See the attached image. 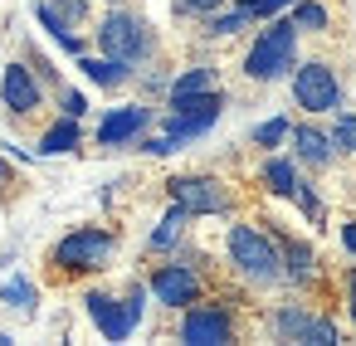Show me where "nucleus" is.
Returning a JSON list of instances; mask_svg holds the SVG:
<instances>
[{
	"mask_svg": "<svg viewBox=\"0 0 356 346\" xmlns=\"http://www.w3.org/2000/svg\"><path fill=\"white\" fill-rule=\"evenodd\" d=\"M283 6H293V0H239V15L264 20V15H273V10H283Z\"/></svg>",
	"mask_w": 356,
	"mask_h": 346,
	"instance_id": "nucleus-26",
	"label": "nucleus"
},
{
	"mask_svg": "<svg viewBox=\"0 0 356 346\" xmlns=\"http://www.w3.org/2000/svg\"><path fill=\"white\" fill-rule=\"evenodd\" d=\"M215 88V69H186L176 83H171V98H186V93H205Z\"/></svg>",
	"mask_w": 356,
	"mask_h": 346,
	"instance_id": "nucleus-21",
	"label": "nucleus"
},
{
	"mask_svg": "<svg viewBox=\"0 0 356 346\" xmlns=\"http://www.w3.org/2000/svg\"><path fill=\"white\" fill-rule=\"evenodd\" d=\"M244 25H249V15H239V10H234V15H210V25H205V30H210V35H239Z\"/></svg>",
	"mask_w": 356,
	"mask_h": 346,
	"instance_id": "nucleus-27",
	"label": "nucleus"
},
{
	"mask_svg": "<svg viewBox=\"0 0 356 346\" xmlns=\"http://www.w3.org/2000/svg\"><path fill=\"white\" fill-rule=\"evenodd\" d=\"M79 69H83V74L98 83V88H118V83H127V74H132L127 64H118V59H108V54H103V59H88V54H79Z\"/></svg>",
	"mask_w": 356,
	"mask_h": 346,
	"instance_id": "nucleus-17",
	"label": "nucleus"
},
{
	"mask_svg": "<svg viewBox=\"0 0 356 346\" xmlns=\"http://www.w3.org/2000/svg\"><path fill=\"white\" fill-rule=\"evenodd\" d=\"M171 205H181L186 215H220V210H229V195L215 176H176Z\"/></svg>",
	"mask_w": 356,
	"mask_h": 346,
	"instance_id": "nucleus-7",
	"label": "nucleus"
},
{
	"mask_svg": "<svg viewBox=\"0 0 356 346\" xmlns=\"http://www.w3.org/2000/svg\"><path fill=\"white\" fill-rule=\"evenodd\" d=\"M152 293H156V302H166V307H191V302L200 297V273H195L191 263H161V268L152 273Z\"/></svg>",
	"mask_w": 356,
	"mask_h": 346,
	"instance_id": "nucleus-10",
	"label": "nucleus"
},
{
	"mask_svg": "<svg viewBox=\"0 0 356 346\" xmlns=\"http://www.w3.org/2000/svg\"><path fill=\"white\" fill-rule=\"evenodd\" d=\"M288 137H293V151H298L302 166H312V171L332 166V137L327 132H317V127H288Z\"/></svg>",
	"mask_w": 356,
	"mask_h": 346,
	"instance_id": "nucleus-14",
	"label": "nucleus"
},
{
	"mask_svg": "<svg viewBox=\"0 0 356 346\" xmlns=\"http://www.w3.org/2000/svg\"><path fill=\"white\" fill-rule=\"evenodd\" d=\"M74 147H79V117H64L40 137V156H59V151H74Z\"/></svg>",
	"mask_w": 356,
	"mask_h": 346,
	"instance_id": "nucleus-18",
	"label": "nucleus"
},
{
	"mask_svg": "<svg viewBox=\"0 0 356 346\" xmlns=\"http://www.w3.org/2000/svg\"><path fill=\"white\" fill-rule=\"evenodd\" d=\"M288 20H293L298 30H327V10L317 6V0H298Z\"/></svg>",
	"mask_w": 356,
	"mask_h": 346,
	"instance_id": "nucleus-22",
	"label": "nucleus"
},
{
	"mask_svg": "<svg viewBox=\"0 0 356 346\" xmlns=\"http://www.w3.org/2000/svg\"><path fill=\"white\" fill-rule=\"evenodd\" d=\"M341 244H346V254H356V220L341 224Z\"/></svg>",
	"mask_w": 356,
	"mask_h": 346,
	"instance_id": "nucleus-32",
	"label": "nucleus"
},
{
	"mask_svg": "<svg viewBox=\"0 0 356 346\" xmlns=\"http://www.w3.org/2000/svg\"><path fill=\"white\" fill-rule=\"evenodd\" d=\"M293 98L302 113H332V108H341V83L327 64L312 59V64L293 69Z\"/></svg>",
	"mask_w": 356,
	"mask_h": 346,
	"instance_id": "nucleus-6",
	"label": "nucleus"
},
{
	"mask_svg": "<svg viewBox=\"0 0 356 346\" xmlns=\"http://www.w3.org/2000/svg\"><path fill=\"white\" fill-rule=\"evenodd\" d=\"M147 122H152V113L137 108V103H132V108H113V113L103 117V127H98V142H103V147H122V142H132Z\"/></svg>",
	"mask_w": 356,
	"mask_h": 346,
	"instance_id": "nucleus-13",
	"label": "nucleus"
},
{
	"mask_svg": "<svg viewBox=\"0 0 356 346\" xmlns=\"http://www.w3.org/2000/svg\"><path fill=\"white\" fill-rule=\"evenodd\" d=\"M83 302H88V317L98 322V331H103L108 341H127V336H132L137 317L127 312V302H118V297H108V293H88Z\"/></svg>",
	"mask_w": 356,
	"mask_h": 346,
	"instance_id": "nucleus-11",
	"label": "nucleus"
},
{
	"mask_svg": "<svg viewBox=\"0 0 356 346\" xmlns=\"http://www.w3.org/2000/svg\"><path fill=\"white\" fill-rule=\"evenodd\" d=\"M332 147H341V151H351V156H356V113H337Z\"/></svg>",
	"mask_w": 356,
	"mask_h": 346,
	"instance_id": "nucleus-24",
	"label": "nucleus"
},
{
	"mask_svg": "<svg viewBox=\"0 0 356 346\" xmlns=\"http://www.w3.org/2000/svg\"><path fill=\"white\" fill-rule=\"evenodd\" d=\"M186 220H191V215H186L181 205H171V210H166V220L152 229V249H171V244L181 239V229H186Z\"/></svg>",
	"mask_w": 356,
	"mask_h": 346,
	"instance_id": "nucleus-19",
	"label": "nucleus"
},
{
	"mask_svg": "<svg viewBox=\"0 0 356 346\" xmlns=\"http://www.w3.org/2000/svg\"><path fill=\"white\" fill-rule=\"evenodd\" d=\"M346 312H351V327H356V273H351V297H346Z\"/></svg>",
	"mask_w": 356,
	"mask_h": 346,
	"instance_id": "nucleus-33",
	"label": "nucleus"
},
{
	"mask_svg": "<svg viewBox=\"0 0 356 346\" xmlns=\"http://www.w3.org/2000/svg\"><path fill=\"white\" fill-rule=\"evenodd\" d=\"M113 258V234L108 229H74L54 244V263L69 268V273H88V268H103Z\"/></svg>",
	"mask_w": 356,
	"mask_h": 346,
	"instance_id": "nucleus-5",
	"label": "nucleus"
},
{
	"mask_svg": "<svg viewBox=\"0 0 356 346\" xmlns=\"http://www.w3.org/2000/svg\"><path fill=\"white\" fill-rule=\"evenodd\" d=\"M293 59H298V25L293 20H273L254 40V49L244 54V74L254 83H268V79H283L293 69Z\"/></svg>",
	"mask_w": 356,
	"mask_h": 346,
	"instance_id": "nucleus-1",
	"label": "nucleus"
},
{
	"mask_svg": "<svg viewBox=\"0 0 356 346\" xmlns=\"http://www.w3.org/2000/svg\"><path fill=\"white\" fill-rule=\"evenodd\" d=\"M40 25H44V30H49V35H54V40H59V44L69 49V54H83V40H79V35H74V30H69V25L59 20V15H54L49 6H40Z\"/></svg>",
	"mask_w": 356,
	"mask_h": 346,
	"instance_id": "nucleus-20",
	"label": "nucleus"
},
{
	"mask_svg": "<svg viewBox=\"0 0 356 346\" xmlns=\"http://www.w3.org/2000/svg\"><path fill=\"white\" fill-rule=\"evenodd\" d=\"M220 108H225V98H220V88H205V93H186V98H171V117H166V137L181 147V142H191V137H200L205 127H215V117H220Z\"/></svg>",
	"mask_w": 356,
	"mask_h": 346,
	"instance_id": "nucleus-4",
	"label": "nucleus"
},
{
	"mask_svg": "<svg viewBox=\"0 0 356 346\" xmlns=\"http://www.w3.org/2000/svg\"><path fill=\"white\" fill-rule=\"evenodd\" d=\"M229 258H234V268H239L249 283H259V288H268V283L283 278L278 244H273L268 234H259L254 224H234V229H229Z\"/></svg>",
	"mask_w": 356,
	"mask_h": 346,
	"instance_id": "nucleus-2",
	"label": "nucleus"
},
{
	"mask_svg": "<svg viewBox=\"0 0 356 346\" xmlns=\"http://www.w3.org/2000/svg\"><path fill=\"white\" fill-rule=\"evenodd\" d=\"M83 113H88L83 93H64V117H83Z\"/></svg>",
	"mask_w": 356,
	"mask_h": 346,
	"instance_id": "nucleus-29",
	"label": "nucleus"
},
{
	"mask_svg": "<svg viewBox=\"0 0 356 346\" xmlns=\"http://www.w3.org/2000/svg\"><path fill=\"white\" fill-rule=\"evenodd\" d=\"M278 258H283V278H293V283H312L317 263H312V249H307L302 239L278 234Z\"/></svg>",
	"mask_w": 356,
	"mask_h": 346,
	"instance_id": "nucleus-15",
	"label": "nucleus"
},
{
	"mask_svg": "<svg viewBox=\"0 0 356 346\" xmlns=\"http://www.w3.org/2000/svg\"><path fill=\"white\" fill-rule=\"evenodd\" d=\"M142 147H147L152 156H166V151H176V142H171L166 132H161V137H152V142H142Z\"/></svg>",
	"mask_w": 356,
	"mask_h": 346,
	"instance_id": "nucleus-31",
	"label": "nucleus"
},
{
	"mask_svg": "<svg viewBox=\"0 0 356 346\" xmlns=\"http://www.w3.org/2000/svg\"><path fill=\"white\" fill-rule=\"evenodd\" d=\"M181 6H186V10H195V15H215L225 0H181Z\"/></svg>",
	"mask_w": 356,
	"mask_h": 346,
	"instance_id": "nucleus-30",
	"label": "nucleus"
},
{
	"mask_svg": "<svg viewBox=\"0 0 356 346\" xmlns=\"http://www.w3.org/2000/svg\"><path fill=\"white\" fill-rule=\"evenodd\" d=\"M0 98H6V108L10 113H35L40 108V83H35V74L25 69V64H6V74H0Z\"/></svg>",
	"mask_w": 356,
	"mask_h": 346,
	"instance_id": "nucleus-12",
	"label": "nucleus"
},
{
	"mask_svg": "<svg viewBox=\"0 0 356 346\" xmlns=\"http://www.w3.org/2000/svg\"><path fill=\"white\" fill-rule=\"evenodd\" d=\"M273 336L278 341H307V346H332L337 341V327L327 317H312L302 307H283L273 312Z\"/></svg>",
	"mask_w": 356,
	"mask_h": 346,
	"instance_id": "nucleus-9",
	"label": "nucleus"
},
{
	"mask_svg": "<svg viewBox=\"0 0 356 346\" xmlns=\"http://www.w3.org/2000/svg\"><path fill=\"white\" fill-rule=\"evenodd\" d=\"M181 341H191V346H225V341H234V322H229V312L225 307H186V317H181Z\"/></svg>",
	"mask_w": 356,
	"mask_h": 346,
	"instance_id": "nucleus-8",
	"label": "nucleus"
},
{
	"mask_svg": "<svg viewBox=\"0 0 356 346\" xmlns=\"http://www.w3.org/2000/svg\"><path fill=\"white\" fill-rule=\"evenodd\" d=\"M49 10H54L64 25H79V20L88 15V0H59V6H49Z\"/></svg>",
	"mask_w": 356,
	"mask_h": 346,
	"instance_id": "nucleus-28",
	"label": "nucleus"
},
{
	"mask_svg": "<svg viewBox=\"0 0 356 346\" xmlns=\"http://www.w3.org/2000/svg\"><path fill=\"white\" fill-rule=\"evenodd\" d=\"M288 127H293L288 117H268V122L254 127V142H259V147H278V142H288Z\"/></svg>",
	"mask_w": 356,
	"mask_h": 346,
	"instance_id": "nucleus-23",
	"label": "nucleus"
},
{
	"mask_svg": "<svg viewBox=\"0 0 356 346\" xmlns=\"http://www.w3.org/2000/svg\"><path fill=\"white\" fill-rule=\"evenodd\" d=\"M98 49H103L108 59H118V64H137V59L152 54V30H147L137 15H127V10H113V15L98 25Z\"/></svg>",
	"mask_w": 356,
	"mask_h": 346,
	"instance_id": "nucleus-3",
	"label": "nucleus"
},
{
	"mask_svg": "<svg viewBox=\"0 0 356 346\" xmlns=\"http://www.w3.org/2000/svg\"><path fill=\"white\" fill-rule=\"evenodd\" d=\"M0 297H6L10 307H20V312H35V288H30V283H6V288H0Z\"/></svg>",
	"mask_w": 356,
	"mask_h": 346,
	"instance_id": "nucleus-25",
	"label": "nucleus"
},
{
	"mask_svg": "<svg viewBox=\"0 0 356 346\" xmlns=\"http://www.w3.org/2000/svg\"><path fill=\"white\" fill-rule=\"evenodd\" d=\"M264 181H268V190L273 195H283V200H298L302 190H307V181L293 171V161H283V156H273L268 166H264Z\"/></svg>",
	"mask_w": 356,
	"mask_h": 346,
	"instance_id": "nucleus-16",
	"label": "nucleus"
},
{
	"mask_svg": "<svg viewBox=\"0 0 356 346\" xmlns=\"http://www.w3.org/2000/svg\"><path fill=\"white\" fill-rule=\"evenodd\" d=\"M0 181H6V166H0Z\"/></svg>",
	"mask_w": 356,
	"mask_h": 346,
	"instance_id": "nucleus-34",
	"label": "nucleus"
}]
</instances>
